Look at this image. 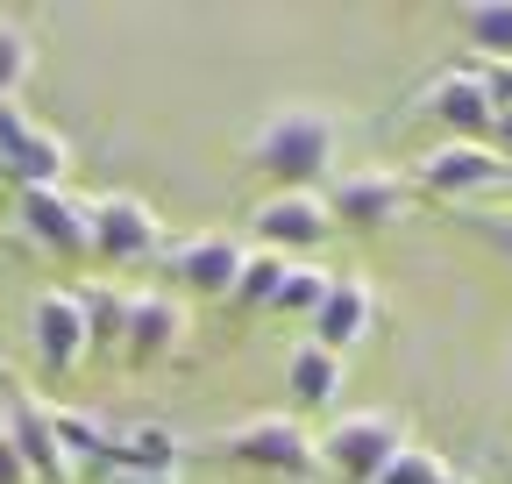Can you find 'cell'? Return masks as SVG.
<instances>
[{
	"mask_svg": "<svg viewBox=\"0 0 512 484\" xmlns=\"http://www.w3.org/2000/svg\"><path fill=\"white\" fill-rule=\"evenodd\" d=\"M342 164V114L320 100H285L249 129V171L271 193H320Z\"/></svg>",
	"mask_w": 512,
	"mask_h": 484,
	"instance_id": "6da1fadb",
	"label": "cell"
},
{
	"mask_svg": "<svg viewBox=\"0 0 512 484\" xmlns=\"http://www.w3.org/2000/svg\"><path fill=\"white\" fill-rule=\"evenodd\" d=\"M313 449H320V470H335L342 484H377L384 463L406 449V420L384 406H349L313 435Z\"/></svg>",
	"mask_w": 512,
	"mask_h": 484,
	"instance_id": "7a4b0ae2",
	"label": "cell"
},
{
	"mask_svg": "<svg viewBox=\"0 0 512 484\" xmlns=\"http://www.w3.org/2000/svg\"><path fill=\"white\" fill-rule=\"evenodd\" d=\"M320 200H328L335 228H399L413 214V178L406 171H384V164H356V171H335L328 186H320Z\"/></svg>",
	"mask_w": 512,
	"mask_h": 484,
	"instance_id": "3957f363",
	"label": "cell"
},
{
	"mask_svg": "<svg viewBox=\"0 0 512 484\" xmlns=\"http://www.w3.org/2000/svg\"><path fill=\"white\" fill-rule=\"evenodd\" d=\"M221 449H228V463L264 470V477H306V470H320L313 428H306L299 413H249L242 428L221 435Z\"/></svg>",
	"mask_w": 512,
	"mask_h": 484,
	"instance_id": "277c9868",
	"label": "cell"
},
{
	"mask_svg": "<svg viewBox=\"0 0 512 484\" xmlns=\"http://www.w3.org/2000/svg\"><path fill=\"white\" fill-rule=\"evenodd\" d=\"M15 221H22V235L36 242L43 257H64V264H86L93 257V200L72 193V186H29V193H15Z\"/></svg>",
	"mask_w": 512,
	"mask_h": 484,
	"instance_id": "5b68a950",
	"label": "cell"
},
{
	"mask_svg": "<svg viewBox=\"0 0 512 484\" xmlns=\"http://www.w3.org/2000/svg\"><path fill=\"white\" fill-rule=\"evenodd\" d=\"M64 164H72L64 129L36 121L22 100H0V178H15V193H29V186H64Z\"/></svg>",
	"mask_w": 512,
	"mask_h": 484,
	"instance_id": "8992f818",
	"label": "cell"
},
{
	"mask_svg": "<svg viewBox=\"0 0 512 484\" xmlns=\"http://www.w3.org/2000/svg\"><path fill=\"white\" fill-rule=\"evenodd\" d=\"M328 235H335V214H328L320 193H264L249 207V242L271 250V257H285V264L313 257Z\"/></svg>",
	"mask_w": 512,
	"mask_h": 484,
	"instance_id": "52a82bcc",
	"label": "cell"
},
{
	"mask_svg": "<svg viewBox=\"0 0 512 484\" xmlns=\"http://www.w3.org/2000/svg\"><path fill=\"white\" fill-rule=\"evenodd\" d=\"M413 193H434V200H477V193H491V186H505L512 178V164L491 150V143H434V150H420L413 157Z\"/></svg>",
	"mask_w": 512,
	"mask_h": 484,
	"instance_id": "ba28073f",
	"label": "cell"
},
{
	"mask_svg": "<svg viewBox=\"0 0 512 484\" xmlns=\"http://www.w3.org/2000/svg\"><path fill=\"white\" fill-rule=\"evenodd\" d=\"M164 250H171V242H164V214L150 200H136V193H100L93 200V257L100 264L128 271V264H150Z\"/></svg>",
	"mask_w": 512,
	"mask_h": 484,
	"instance_id": "9c48e42d",
	"label": "cell"
},
{
	"mask_svg": "<svg viewBox=\"0 0 512 484\" xmlns=\"http://www.w3.org/2000/svg\"><path fill=\"white\" fill-rule=\"evenodd\" d=\"M29 349H36V371L43 378H72L79 363L93 356V335H86V307L72 285H50L29 299Z\"/></svg>",
	"mask_w": 512,
	"mask_h": 484,
	"instance_id": "30bf717a",
	"label": "cell"
},
{
	"mask_svg": "<svg viewBox=\"0 0 512 484\" xmlns=\"http://www.w3.org/2000/svg\"><path fill=\"white\" fill-rule=\"evenodd\" d=\"M413 114L434 121L441 143H491V121H498V107H491L477 65H448V72H434V79L420 86Z\"/></svg>",
	"mask_w": 512,
	"mask_h": 484,
	"instance_id": "8fae6325",
	"label": "cell"
},
{
	"mask_svg": "<svg viewBox=\"0 0 512 484\" xmlns=\"http://www.w3.org/2000/svg\"><path fill=\"white\" fill-rule=\"evenodd\" d=\"M0 420H8V435H15V449H22V470H29V484H79V456L64 449L50 399H36V392H15Z\"/></svg>",
	"mask_w": 512,
	"mask_h": 484,
	"instance_id": "7c38bea8",
	"label": "cell"
},
{
	"mask_svg": "<svg viewBox=\"0 0 512 484\" xmlns=\"http://www.w3.org/2000/svg\"><path fill=\"white\" fill-rule=\"evenodd\" d=\"M171 278L192 292V299H228L235 292V278H242V257H249V242H235V235H185V242H171Z\"/></svg>",
	"mask_w": 512,
	"mask_h": 484,
	"instance_id": "4fadbf2b",
	"label": "cell"
},
{
	"mask_svg": "<svg viewBox=\"0 0 512 484\" xmlns=\"http://www.w3.org/2000/svg\"><path fill=\"white\" fill-rule=\"evenodd\" d=\"M370 321H377V292H370V278H363V271H335V278H328V299H320V314L306 321V328H313L306 342L349 356V349L370 335Z\"/></svg>",
	"mask_w": 512,
	"mask_h": 484,
	"instance_id": "5bb4252c",
	"label": "cell"
},
{
	"mask_svg": "<svg viewBox=\"0 0 512 484\" xmlns=\"http://www.w3.org/2000/svg\"><path fill=\"white\" fill-rule=\"evenodd\" d=\"M185 299L171 292H128V335H121V356L128 363H164L171 349H185Z\"/></svg>",
	"mask_w": 512,
	"mask_h": 484,
	"instance_id": "9a60e30c",
	"label": "cell"
},
{
	"mask_svg": "<svg viewBox=\"0 0 512 484\" xmlns=\"http://www.w3.org/2000/svg\"><path fill=\"white\" fill-rule=\"evenodd\" d=\"M342 385H349V356L320 349V342H299V349L285 356V392H292L299 413H328V406H342Z\"/></svg>",
	"mask_w": 512,
	"mask_h": 484,
	"instance_id": "2e32d148",
	"label": "cell"
},
{
	"mask_svg": "<svg viewBox=\"0 0 512 484\" xmlns=\"http://www.w3.org/2000/svg\"><path fill=\"white\" fill-rule=\"evenodd\" d=\"M178 435L171 428H128V435H107V449H100V463L114 470V477H150V470H178Z\"/></svg>",
	"mask_w": 512,
	"mask_h": 484,
	"instance_id": "e0dca14e",
	"label": "cell"
},
{
	"mask_svg": "<svg viewBox=\"0 0 512 484\" xmlns=\"http://www.w3.org/2000/svg\"><path fill=\"white\" fill-rule=\"evenodd\" d=\"M456 29H463L477 65H498V57H512V0H470L456 15Z\"/></svg>",
	"mask_w": 512,
	"mask_h": 484,
	"instance_id": "ac0fdd59",
	"label": "cell"
},
{
	"mask_svg": "<svg viewBox=\"0 0 512 484\" xmlns=\"http://www.w3.org/2000/svg\"><path fill=\"white\" fill-rule=\"evenodd\" d=\"M328 264L320 257H299V264H285V278H278V299H271V314H292V321H313L320 314V299H328Z\"/></svg>",
	"mask_w": 512,
	"mask_h": 484,
	"instance_id": "d6986e66",
	"label": "cell"
},
{
	"mask_svg": "<svg viewBox=\"0 0 512 484\" xmlns=\"http://www.w3.org/2000/svg\"><path fill=\"white\" fill-rule=\"evenodd\" d=\"M72 292H79V307H86V335H93V349L114 356L121 335H128V292H114V285H72Z\"/></svg>",
	"mask_w": 512,
	"mask_h": 484,
	"instance_id": "ffe728a7",
	"label": "cell"
},
{
	"mask_svg": "<svg viewBox=\"0 0 512 484\" xmlns=\"http://www.w3.org/2000/svg\"><path fill=\"white\" fill-rule=\"evenodd\" d=\"M278 278H285V257H271V250H249L242 257V278H235V307L242 314H271V299H278Z\"/></svg>",
	"mask_w": 512,
	"mask_h": 484,
	"instance_id": "44dd1931",
	"label": "cell"
},
{
	"mask_svg": "<svg viewBox=\"0 0 512 484\" xmlns=\"http://www.w3.org/2000/svg\"><path fill=\"white\" fill-rule=\"evenodd\" d=\"M29 65H36V43H29V29L0 22V100H22V86H29Z\"/></svg>",
	"mask_w": 512,
	"mask_h": 484,
	"instance_id": "7402d4cb",
	"label": "cell"
},
{
	"mask_svg": "<svg viewBox=\"0 0 512 484\" xmlns=\"http://www.w3.org/2000/svg\"><path fill=\"white\" fill-rule=\"evenodd\" d=\"M377 484H448V463L434 456V449H420V442H406L392 463H384V477Z\"/></svg>",
	"mask_w": 512,
	"mask_h": 484,
	"instance_id": "603a6c76",
	"label": "cell"
},
{
	"mask_svg": "<svg viewBox=\"0 0 512 484\" xmlns=\"http://www.w3.org/2000/svg\"><path fill=\"white\" fill-rule=\"evenodd\" d=\"M463 228H470V235H484L491 250L512 264V214H463Z\"/></svg>",
	"mask_w": 512,
	"mask_h": 484,
	"instance_id": "cb8c5ba5",
	"label": "cell"
},
{
	"mask_svg": "<svg viewBox=\"0 0 512 484\" xmlns=\"http://www.w3.org/2000/svg\"><path fill=\"white\" fill-rule=\"evenodd\" d=\"M470 65H477V57H470ZM477 79H484L491 107H512V57H498V65H477Z\"/></svg>",
	"mask_w": 512,
	"mask_h": 484,
	"instance_id": "d4e9b609",
	"label": "cell"
},
{
	"mask_svg": "<svg viewBox=\"0 0 512 484\" xmlns=\"http://www.w3.org/2000/svg\"><path fill=\"white\" fill-rule=\"evenodd\" d=\"M0 484H29V470H22V449H15V435H8V420H0Z\"/></svg>",
	"mask_w": 512,
	"mask_h": 484,
	"instance_id": "484cf974",
	"label": "cell"
},
{
	"mask_svg": "<svg viewBox=\"0 0 512 484\" xmlns=\"http://www.w3.org/2000/svg\"><path fill=\"white\" fill-rule=\"evenodd\" d=\"M491 150L512 164V107H498V121H491Z\"/></svg>",
	"mask_w": 512,
	"mask_h": 484,
	"instance_id": "4316f807",
	"label": "cell"
},
{
	"mask_svg": "<svg viewBox=\"0 0 512 484\" xmlns=\"http://www.w3.org/2000/svg\"><path fill=\"white\" fill-rule=\"evenodd\" d=\"M114 484H178V470H150V477H114Z\"/></svg>",
	"mask_w": 512,
	"mask_h": 484,
	"instance_id": "83f0119b",
	"label": "cell"
},
{
	"mask_svg": "<svg viewBox=\"0 0 512 484\" xmlns=\"http://www.w3.org/2000/svg\"><path fill=\"white\" fill-rule=\"evenodd\" d=\"M448 484H470V477H456V470H448Z\"/></svg>",
	"mask_w": 512,
	"mask_h": 484,
	"instance_id": "f1b7e54d",
	"label": "cell"
},
{
	"mask_svg": "<svg viewBox=\"0 0 512 484\" xmlns=\"http://www.w3.org/2000/svg\"><path fill=\"white\" fill-rule=\"evenodd\" d=\"M505 378H512V356H505Z\"/></svg>",
	"mask_w": 512,
	"mask_h": 484,
	"instance_id": "f546056e",
	"label": "cell"
}]
</instances>
